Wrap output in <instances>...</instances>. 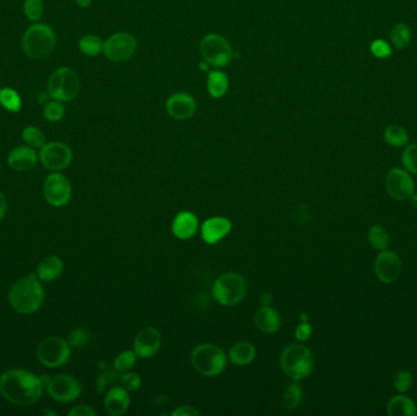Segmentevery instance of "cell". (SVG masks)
I'll use <instances>...</instances> for the list:
<instances>
[{"instance_id": "obj_1", "label": "cell", "mask_w": 417, "mask_h": 416, "mask_svg": "<svg viewBox=\"0 0 417 416\" xmlns=\"http://www.w3.org/2000/svg\"><path fill=\"white\" fill-rule=\"evenodd\" d=\"M42 377L27 370L11 369L0 377V392L8 402L19 407H29L42 397Z\"/></svg>"}, {"instance_id": "obj_2", "label": "cell", "mask_w": 417, "mask_h": 416, "mask_svg": "<svg viewBox=\"0 0 417 416\" xmlns=\"http://www.w3.org/2000/svg\"><path fill=\"white\" fill-rule=\"evenodd\" d=\"M11 307L20 314H33L42 307L44 290L34 275L24 277L11 287L9 293Z\"/></svg>"}, {"instance_id": "obj_3", "label": "cell", "mask_w": 417, "mask_h": 416, "mask_svg": "<svg viewBox=\"0 0 417 416\" xmlns=\"http://www.w3.org/2000/svg\"><path fill=\"white\" fill-rule=\"evenodd\" d=\"M57 44V36L50 26L34 24L26 29L22 38V48L32 60H42L52 54Z\"/></svg>"}, {"instance_id": "obj_4", "label": "cell", "mask_w": 417, "mask_h": 416, "mask_svg": "<svg viewBox=\"0 0 417 416\" xmlns=\"http://www.w3.org/2000/svg\"><path fill=\"white\" fill-rule=\"evenodd\" d=\"M280 363L283 373L293 381L308 377L314 368V358L309 348L296 343L285 348Z\"/></svg>"}, {"instance_id": "obj_5", "label": "cell", "mask_w": 417, "mask_h": 416, "mask_svg": "<svg viewBox=\"0 0 417 416\" xmlns=\"http://www.w3.org/2000/svg\"><path fill=\"white\" fill-rule=\"evenodd\" d=\"M193 368L199 374L214 377L222 374L227 366V356L220 347L210 343H203L196 347L191 356Z\"/></svg>"}, {"instance_id": "obj_6", "label": "cell", "mask_w": 417, "mask_h": 416, "mask_svg": "<svg viewBox=\"0 0 417 416\" xmlns=\"http://www.w3.org/2000/svg\"><path fill=\"white\" fill-rule=\"evenodd\" d=\"M248 292V285L244 277L235 272H227L216 279L214 285H212V295L214 300L226 305V307H232V305L238 304Z\"/></svg>"}, {"instance_id": "obj_7", "label": "cell", "mask_w": 417, "mask_h": 416, "mask_svg": "<svg viewBox=\"0 0 417 416\" xmlns=\"http://www.w3.org/2000/svg\"><path fill=\"white\" fill-rule=\"evenodd\" d=\"M80 89V79L70 67H59L48 81V93L54 100L70 102Z\"/></svg>"}, {"instance_id": "obj_8", "label": "cell", "mask_w": 417, "mask_h": 416, "mask_svg": "<svg viewBox=\"0 0 417 416\" xmlns=\"http://www.w3.org/2000/svg\"><path fill=\"white\" fill-rule=\"evenodd\" d=\"M199 49L203 59L214 67H225L233 60L235 52L230 43L216 33H210L203 38Z\"/></svg>"}, {"instance_id": "obj_9", "label": "cell", "mask_w": 417, "mask_h": 416, "mask_svg": "<svg viewBox=\"0 0 417 416\" xmlns=\"http://www.w3.org/2000/svg\"><path fill=\"white\" fill-rule=\"evenodd\" d=\"M71 347L60 337H48L37 346V358L44 366L57 369L70 361Z\"/></svg>"}, {"instance_id": "obj_10", "label": "cell", "mask_w": 417, "mask_h": 416, "mask_svg": "<svg viewBox=\"0 0 417 416\" xmlns=\"http://www.w3.org/2000/svg\"><path fill=\"white\" fill-rule=\"evenodd\" d=\"M43 194L46 201L53 206L61 208L69 204L71 196H72V188L70 181L65 175L59 173H53L46 178Z\"/></svg>"}, {"instance_id": "obj_11", "label": "cell", "mask_w": 417, "mask_h": 416, "mask_svg": "<svg viewBox=\"0 0 417 416\" xmlns=\"http://www.w3.org/2000/svg\"><path fill=\"white\" fill-rule=\"evenodd\" d=\"M136 51V38L130 33H115L104 42V54L114 62H123L131 59Z\"/></svg>"}, {"instance_id": "obj_12", "label": "cell", "mask_w": 417, "mask_h": 416, "mask_svg": "<svg viewBox=\"0 0 417 416\" xmlns=\"http://www.w3.org/2000/svg\"><path fill=\"white\" fill-rule=\"evenodd\" d=\"M39 160L44 168L57 173L67 168L72 161V150L61 142L46 143L39 152Z\"/></svg>"}, {"instance_id": "obj_13", "label": "cell", "mask_w": 417, "mask_h": 416, "mask_svg": "<svg viewBox=\"0 0 417 416\" xmlns=\"http://www.w3.org/2000/svg\"><path fill=\"white\" fill-rule=\"evenodd\" d=\"M49 396L60 403H70L76 401L82 393L80 381L71 375H57L47 382Z\"/></svg>"}, {"instance_id": "obj_14", "label": "cell", "mask_w": 417, "mask_h": 416, "mask_svg": "<svg viewBox=\"0 0 417 416\" xmlns=\"http://www.w3.org/2000/svg\"><path fill=\"white\" fill-rule=\"evenodd\" d=\"M385 188L389 196L397 199V201H404L410 199L415 191V184L413 180L408 171L403 168H392L385 178Z\"/></svg>"}, {"instance_id": "obj_15", "label": "cell", "mask_w": 417, "mask_h": 416, "mask_svg": "<svg viewBox=\"0 0 417 416\" xmlns=\"http://www.w3.org/2000/svg\"><path fill=\"white\" fill-rule=\"evenodd\" d=\"M375 271L383 283H393L402 274V262L397 253L388 249L381 250L376 257Z\"/></svg>"}, {"instance_id": "obj_16", "label": "cell", "mask_w": 417, "mask_h": 416, "mask_svg": "<svg viewBox=\"0 0 417 416\" xmlns=\"http://www.w3.org/2000/svg\"><path fill=\"white\" fill-rule=\"evenodd\" d=\"M161 348V335L155 328H142L133 342V351L138 358L149 359Z\"/></svg>"}, {"instance_id": "obj_17", "label": "cell", "mask_w": 417, "mask_h": 416, "mask_svg": "<svg viewBox=\"0 0 417 416\" xmlns=\"http://www.w3.org/2000/svg\"><path fill=\"white\" fill-rule=\"evenodd\" d=\"M197 108L196 100L187 93H176L166 102V112L175 120H188L194 115Z\"/></svg>"}, {"instance_id": "obj_18", "label": "cell", "mask_w": 417, "mask_h": 416, "mask_svg": "<svg viewBox=\"0 0 417 416\" xmlns=\"http://www.w3.org/2000/svg\"><path fill=\"white\" fill-rule=\"evenodd\" d=\"M232 229V222L227 217L215 216L204 221L200 227L202 239L207 244H216L225 239Z\"/></svg>"}, {"instance_id": "obj_19", "label": "cell", "mask_w": 417, "mask_h": 416, "mask_svg": "<svg viewBox=\"0 0 417 416\" xmlns=\"http://www.w3.org/2000/svg\"><path fill=\"white\" fill-rule=\"evenodd\" d=\"M199 229V220L192 211H181L172 222V232L179 239H192Z\"/></svg>"}, {"instance_id": "obj_20", "label": "cell", "mask_w": 417, "mask_h": 416, "mask_svg": "<svg viewBox=\"0 0 417 416\" xmlns=\"http://www.w3.org/2000/svg\"><path fill=\"white\" fill-rule=\"evenodd\" d=\"M130 403L131 399L126 389L123 387H113L104 399V407L110 415L120 416L127 412Z\"/></svg>"}, {"instance_id": "obj_21", "label": "cell", "mask_w": 417, "mask_h": 416, "mask_svg": "<svg viewBox=\"0 0 417 416\" xmlns=\"http://www.w3.org/2000/svg\"><path fill=\"white\" fill-rule=\"evenodd\" d=\"M254 323L259 331L263 333H275L281 328L282 321L280 314L277 313L275 309H272L268 305H265L261 309H259L254 316Z\"/></svg>"}, {"instance_id": "obj_22", "label": "cell", "mask_w": 417, "mask_h": 416, "mask_svg": "<svg viewBox=\"0 0 417 416\" xmlns=\"http://www.w3.org/2000/svg\"><path fill=\"white\" fill-rule=\"evenodd\" d=\"M38 155L34 148L31 147H18L9 154L8 163L10 168H14L16 171H27L34 168L37 164Z\"/></svg>"}, {"instance_id": "obj_23", "label": "cell", "mask_w": 417, "mask_h": 416, "mask_svg": "<svg viewBox=\"0 0 417 416\" xmlns=\"http://www.w3.org/2000/svg\"><path fill=\"white\" fill-rule=\"evenodd\" d=\"M62 270H64V264L61 262L60 257L52 255V257H44L42 262L38 264L37 275L39 280L52 282L60 276Z\"/></svg>"}, {"instance_id": "obj_24", "label": "cell", "mask_w": 417, "mask_h": 416, "mask_svg": "<svg viewBox=\"0 0 417 416\" xmlns=\"http://www.w3.org/2000/svg\"><path fill=\"white\" fill-rule=\"evenodd\" d=\"M387 412L390 416H416L417 409L410 398L399 394L389 401Z\"/></svg>"}, {"instance_id": "obj_25", "label": "cell", "mask_w": 417, "mask_h": 416, "mask_svg": "<svg viewBox=\"0 0 417 416\" xmlns=\"http://www.w3.org/2000/svg\"><path fill=\"white\" fill-rule=\"evenodd\" d=\"M257 349L249 342H239L230 351V361L238 366L248 365L255 359Z\"/></svg>"}, {"instance_id": "obj_26", "label": "cell", "mask_w": 417, "mask_h": 416, "mask_svg": "<svg viewBox=\"0 0 417 416\" xmlns=\"http://www.w3.org/2000/svg\"><path fill=\"white\" fill-rule=\"evenodd\" d=\"M230 81L225 72L214 70L207 75V92L212 98H222L228 90Z\"/></svg>"}, {"instance_id": "obj_27", "label": "cell", "mask_w": 417, "mask_h": 416, "mask_svg": "<svg viewBox=\"0 0 417 416\" xmlns=\"http://www.w3.org/2000/svg\"><path fill=\"white\" fill-rule=\"evenodd\" d=\"M0 105L10 112H19L22 108V100L15 89L4 87L0 89Z\"/></svg>"}, {"instance_id": "obj_28", "label": "cell", "mask_w": 417, "mask_h": 416, "mask_svg": "<svg viewBox=\"0 0 417 416\" xmlns=\"http://www.w3.org/2000/svg\"><path fill=\"white\" fill-rule=\"evenodd\" d=\"M385 140L389 145L394 148H400L408 145L409 133L403 126L390 125L385 131Z\"/></svg>"}, {"instance_id": "obj_29", "label": "cell", "mask_w": 417, "mask_h": 416, "mask_svg": "<svg viewBox=\"0 0 417 416\" xmlns=\"http://www.w3.org/2000/svg\"><path fill=\"white\" fill-rule=\"evenodd\" d=\"M78 48L85 55L95 56L104 52V42L94 34H87L81 38Z\"/></svg>"}, {"instance_id": "obj_30", "label": "cell", "mask_w": 417, "mask_h": 416, "mask_svg": "<svg viewBox=\"0 0 417 416\" xmlns=\"http://www.w3.org/2000/svg\"><path fill=\"white\" fill-rule=\"evenodd\" d=\"M411 41L410 28L405 24L395 25L390 31V42L397 49H405Z\"/></svg>"}, {"instance_id": "obj_31", "label": "cell", "mask_w": 417, "mask_h": 416, "mask_svg": "<svg viewBox=\"0 0 417 416\" xmlns=\"http://www.w3.org/2000/svg\"><path fill=\"white\" fill-rule=\"evenodd\" d=\"M118 374L120 373L115 369V366L111 368L110 365L104 364L103 363L102 368H100L98 379H97V391H98V393L104 392L109 384H115L118 381Z\"/></svg>"}, {"instance_id": "obj_32", "label": "cell", "mask_w": 417, "mask_h": 416, "mask_svg": "<svg viewBox=\"0 0 417 416\" xmlns=\"http://www.w3.org/2000/svg\"><path fill=\"white\" fill-rule=\"evenodd\" d=\"M22 138H24L25 143L31 147V148H42L43 145H46V136L38 127L27 126L25 127L22 131Z\"/></svg>"}, {"instance_id": "obj_33", "label": "cell", "mask_w": 417, "mask_h": 416, "mask_svg": "<svg viewBox=\"0 0 417 416\" xmlns=\"http://www.w3.org/2000/svg\"><path fill=\"white\" fill-rule=\"evenodd\" d=\"M369 241H370V243L372 244L374 248L383 250V249H387V247H388L389 236L382 226L376 224V226H372L370 229Z\"/></svg>"}, {"instance_id": "obj_34", "label": "cell", "mask_w": 417, "mask_h": 416, "mask_svg": "<svg viewBox=\"0 0 417 416\" xmlns=\"http://www.w3.org/2000/svg\"><path fill=\"white\" fill-rule=\"evenodd\" d=\"M137 359H138V356H137L135 351H122V353H120V354L115 358L114 366H115V369L118 370V373L123 374V373H127V371H131V370L135 368Z\"/></svg>"}, {"instance_id": "obj_35", "label": "cell", "mask_w": 417, "mask_h": 416, "mask_svg": "<svg viewBox=\"0 0 417 416\" xmlns=\"http://www.w3.org/2000/svg\"><path fill=\"white\" fill-rule=\"evenodd\" d=\"M301 398H303V389L299 384H289L283 393V404L288 410H292L299 405Z\"/></svg>"}, {"instance_id": "obj_36", "label": "cell", "mask_w": 417, "mask_h": 416, "mask_svg": "<svg viewBox=\"0 0 417 416\" xmlns=\"http://www.w3.org/2000/svg\"><path fill=\"white\" fill-rule=\"evenodd\" d=\"M24 11L29 21L37 22L44 14V3L43 0H25Z\"/></svg>"}, {"instance_id": "obj_37", "label": "cell", "mask_w": 417, "mask_h": 416, "mask_svg": "<svg viewBox=\"0 0 417 416\" xmlns=\"http://www.w3.org/2000/svg\"><path fill=\"white\" fill-rule=\"evenodd\" d=\"M43 115L48 121H60L61 119L65 116V108L59 100H53V102L46 104L44 110H43Z\"/></svg>"}, {"instance_id": "obj_38", "label": "cell", "mask_w": 417, "mask_h": 416, "mask_svg": "<svg viewBox=\"0 0 417 416\" xmlns=\"http://www.w3.org/2000/svg\"><path fill=\"white\" fill-rule=\"evenodd\" d=\"M402 160H403V165L409 173L417 175V143L408 145L405 148Z\"/></svg>"}, {"instance_id": "obj_39", "label": "cell", "mask_w": 417, "mask_h": 416, "mask_svg": "<svg viewBox=\"0 0 417 416\" xmlns=\"http://www.w3.org/2000/svg\"><path fill=\"white\" fill-rule=\"evenodd\" d=\"M413 377L411 373L409 371H399L398 374L394 376V387L399 392H406L413 386Z\"/></svg>"}, {"instance_id": "obj_40", "label": "cell", "mask_w": 417, "mask_h": 416, "mask_svg": "<svg viewBox=\"0 0 417 416\" xmlns=\"http://www.w3.org/2000/svg\"><path fill=\"white\" fill-rule=\"evenodd\" d=\"M120 381H121L122 387L126 391H137L141 389V376L136 373H132V371L123 373Z\"/></svg>"}, {"instance_id": "obj_41", "label": "cell", "mask_w": 417, "mask_h": 416, "mask_svg": "<svg viewBox=\"0 0 417 416\" xmlns=\"http://www.w3.org/2000/svg\"><path fill=\"white\" fill-rule=\"evenodd\" d=\"M371 53L376 56V58H380V59H385L388 56L392 55V49L388 43L383 41V39H376L374 42L371 43Z\"/></svg>"}, {"instance_id": "obj_42", "label": "cell", "mask_w": 417, "mask_h": 416, "mask_svg": "<svg viewBox=\"0 0 417 416\" xmlns=\"http://www.w3.org/2000/svg\"><path fill=\"white\" fill-rule=\"evenodd\" d=\"M90 341V333L86 330L78 328L70 335V344L74 347H82Z\"/></svg>"}, {"instance_id": "obj_43", "label": "cell", "mask_w": 417, "mask_h": 416, "mask_svg": "<svg viewBox=\"0 0 417 416\" xmlns=\"http://www.w3.org/2000/svg\"><path fill=\"white\" fill-rule=\"evenodd\" d=\"M69 415L95 416L97 415V412H95V410H94L93 408L90 407V405H85V404H82V405H77V407L72 408L70 412H69Z\"/></svg>"}, {"instance_id": "obj_44", "label": "cell", "mask_w": 417, "mask_h": 416, "mask_svg": "<svg viewBox=\"0 0 417 416\" xmlns=\"http://www.w3.org/2000/svg\"><path fill=\"white\" fill-rule=\"evenodd\" d=\"M311 333H313L311 326H310L309 323L305 321V323H300L299 326L296 328V337L298 338V340H299V341H308V340L310 338V336H311Z\"/></svg>"}, {"instance_id": "obj_45", "label": "cell", "mask_w": 417, "mask_h": 416, "mask_svg": "<svg viewBox=\"0 0 417 416\" xmlns=\"http://www.w3.org/2000/svg\"><path fill=\"white\" fill-rule=\"evenodd\" d=\"M174 416H199L200 412L191 405H182V407L177 408L175 412H172Z\"/></svg>"}, {"instance_id": "obj_46", "label": "cell", "mask_w": 417, "mask_h": 416, "mask_svg": "<svg viewBox=\"0 0 417 416\" xmlns=\"http://www.w3.org/2000/svg\"><path fill=\"white\" fill-rule=\"evenodd\" d=\"M8 210V201L3 193H0V221L3 220Z\"/></svg>"}, {"instance_id": "obj_47", "label": "cell", "mask_w": 417, "mask_h": 416, "mask_svg": "<svg viewBox=\"0 0 417 416\" xmlns=\"http://www.w3.org/2000/svg\"><path fill=\"white\" fill-rule=\"evenodd\" d=\"M76 3L81 8H88L92 4V0H76Z\"/></svg>"}, {"instance_id": "obj_48", "label": "cell", "mask_w": 417, "mask_h": 416, "mask_svg": "<svg viewBox=\"0 0 417 416\" xmlns=\"http://www.w3.org/2000/svg\"><path fill=\"white\" fill-rule=\"evenodd\" d=\"M199 67H200L203 71H209V64H207L205 60L202 61V62L199 64Z\"/></svg>"}, {"instance_id": "obj_49", "label": "cell", "mask_w": 417, "mask_h": 416, "mask_svg": "<svg viewBox=\"0 0 417 416\" xmlns=\"http://www.w3.org/2000/svg\"><path fill=\"white\" fill-rule=\"evenodd\" d=\"M410 203H411V206L413 208H416L417 209V196L416 194H413V196H410Z\"/></svg>"}]
</instances>
